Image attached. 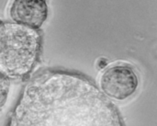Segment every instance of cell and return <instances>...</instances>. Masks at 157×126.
I'll return each mask as SVG.
<instances>
[{
	"label": "cell",
	"mask_w": 157,
	"mask_h": 126,
	"mask_svg": "<svg viewBox=\"0 0 157 126\" xmlns=\"http://www.w3.org/2000/svg\"><path fill=\"white\" fill-rule=\"evenodd\" d=\"M40 37L32 29L15 24L0 25V73L6 77H26L36 65Z\"/></svg>",
	"instance_id": "cell-2"
},
{
	"label": "cell",
	"mask_w": 157,
	"mask_h": 126,
	"mask_svg": "<svg viewBox=\"0 0 157 126\" xmlns=\"http://www.w3.org/2000/svg\"><path fill=\"white\" fill-rule=\"evenodd\" d=\"M139 87L138 76L129 65L118 64L106 69L100 77V88L105 96L117 100L132 97Z\"/></svg>",
	"instance_id": "cell-3"
},
{
	"label": "cell",
	"mask_w": 157,
	"mask_h": 126,
	"mask_svg": "<svg viewBox=\"0 0 157 126\" xmlns=\"http://www.w3.org/2000/svg\"><path fill=\"white\" fill-rule=\"evenodd\" d=\"M9 13L14 21L39 29L48 17L47 0H13Z\"/></svg>",
	"instance_id": "cell-4"
},
{
	"label": "cell",
	"mask_w": 157,
	"mask_h": 126,
	"mask_svg": "<svg viewBox=\"0 0 157 126\" xmlns=\"http://www.w3.org/2000/svg\"><path fill=\"white\" fill-rule=\"evenodd\" d=\"M9 92V80L6 77L0 73V111L6 102Z\"/></svg>",
	"instance_id": "cell-5"
},
{
	"label": "cell",
	"mask_w": 157,
	"mask_h": 126,
	"mask_svg": "<svg viewBox=\"0 0 157 126\" xmlns=\"http://www.w3.org/2000/svg\"><path fill=\"white\" fill-rule=\"evenodd\" d=\"M6 126H124L116 106L83 76L45 71L20 95Z\"/></svg>",
	"instance_id": "cell-1"
}]
</instances>
